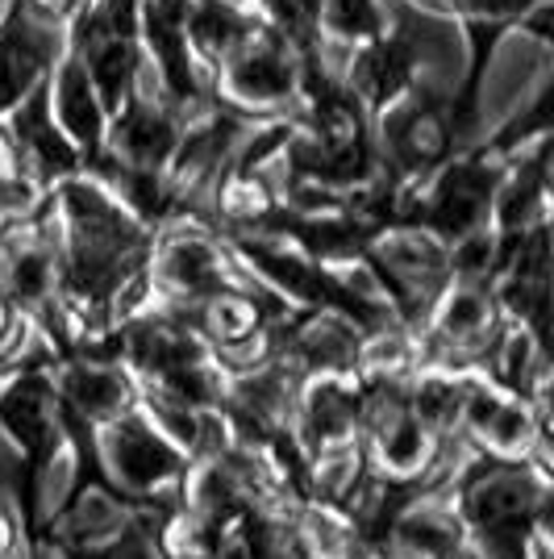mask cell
Instances as JSON below:
<instances>
[{
	"mask_svg": "<svg viewBox=\"0 0 554 559\" xmlns=\"http://www.w3.org/2000/svg\"><path fill=\"white\" fill-rule=\"evenodd\" d=\"M188 464L192 460L184 451L162 439L134 405L93 426V476L125 501H155L162 510H176Z\"/></svg>",
	"mask_w": 554,
	"mask_h": 559,
	"instance_id": "1",
	"label": "cell"
},
{
	"mask_svg": "<svg viewBox=\"0 0 554 559\" xmlns=\"http://www.w3.org/2000/svg\"><path fill=\"white\" fill-rule=\"evenodd\" d=\"M455 506L467 531H487V526H533L546 518L551 506V480L546 464L533 460H501V455H480L462 472L455 485Z\"/></svg>",
	"mask_w": 554,
	"mask_h": 559,
	"instance_id": "2",
	"label": "cell"
},
{
	"mask_svg": "<svg viewBox=\"0 0 554 559\" xmlns=\"http://www.w3.org/2000/svg\"><path fill=\"white\" fill-rule=\"evenodd\" d=\"M47 376L63 414L80 418L84 426H100V421L117 418L121 409H130L134 389H138L134 372L109 355H71Z\"/></svg>",
	"mask_w": 554,
	"mask_h": 559,
	"instance_id": "3",
	"label": "cell"
},
{
	"mask_svg": "<svg viewBox=\"0 0 554 559\" xmlns=\"http://www.w3.org/2000/svg\"><path fill=\"white\" fill-rule=\"evenodd\" d=\"M496 171L487 164H450L442 171L430 197L421 201V210L409 213V226H425L430 234H438L442 242H455L462 234L484 230L487 213H492V197H496Z\"/></svg>",
	"mask_w": 554,
	"mask_h": 559,
	"instance_id": "4",
	"label": "cell"
},
{
	"mask_svg": "<svg viewBox=\"0 0 554 559\" xmlns=\"http://www.w3.org/2000/svg\"><path fill=\"white\" fill-rule=\"evenodd\" d=\"M459 139L455 130V114L450 105H442L438 96L421 93L409 105L393 109L388 117V151H393V164L400 171H413L425 176L438 164H446L450 146Z\"/></svg>",
	"mask_w": 554,
	"mask_h": 559,
	"instance_id": "5",
	"label": "cell"
},
{
	"mask_svg": "<svg viewBox=\"0 0 554 559\" xmlns=\"http://www.w3.org/2000/svg\"><path fill=\"white\" fill-rule=\"evenodd\" d=\"M130 513H134V506L93 476L71 492V501L59 510V518L38 535L59 538L71 556H88V551H100L105 543H113L130 526Z\"/></svg>",
	"mask_w": 554,
	"mask_h": 559,
	"instance_id": "6",
	"label": "cell"
},
{
	"mask_svg": "<svg viewBox=\"0 0 554 559\" xmlns=\"http://www.w3.org/2000/svg\"><path fill=\"white\" fill-rule=\"evenodd\" d=\"M50 55H55L50 29L34 17V9L17 4L13 17L0 29V114L13 109L34 88V80L50 63Z\"/></svg>",
	"mask_w": 554,
	"mask_h": 559,
	"instance_id": "7",
	"label": "cell"
},
{
	"mask_svg": "<svg viewBox=\"0 0 554 559\" xmlns=\"http://www.w3.org/2000/svg\"><path fill=\"white\" fill-rule=\"evenodd\" d=\"M17 142L47 176H68L80 164V151L71 146V139L63 130H55L47 88H38L29 100H22V109H17Z\"/></svg>",
	"mask_w": 554,
	"mask_h": 559,
	"instance_id": "8",
	"label": "cell"
},
{
	"mask_svg": "<svg viewBox=\"0 0 554 559\" xmlns=\"http://www.w3.org/2000/svg\"><path fill=\"white\" fill-rule=\"evenodd\" d=\"M59 117H63V134L71 139L75 151H100V134H105V105L93 88V75L84 63H68L63 80H59Z\"/></svg>",
	"mask_w": 554,
	"mask_h": 559,
	"instance_id": "9",
	"label": "cell"
},
{
	"mask_svg": "<svg viewBox=\"0 0 554 559\" xmlns=\"http://www.w3.org/2000/svg\"><path fill=\"white\" fill-rule=\"evenodd\" d=\"M409 75H413V50H409V43L375 38L363 50L359 68H354V88L368 96L371 105H393L396 96L405 93Z\"/></svg>",
	"mask_w": 554,
	"mask_h": 559,
	"instance_id": "10",
	"label": "cell"
},
{
	"mask_svg": "<svg viewBox=\"0 0 554 559\" xmlns=\"http://www.w3.org/2000/svg\"><path fill=\"white\" fill-rule=\"evenodd\" d=\"M146 29H150V47L162 59V71L171 80V88L180 96L192 93V75H188L184 38H188V0H146Z\"/></svg>",
	"mask_w": 554,
	"mask_h": 559,
	"instance_id": "11",
	"label": "cell"
},
{
	"mask_svg": "<svg viewBox=\"0 0 554 559\" xmlns=\"http://www.w3.org/2000/svg\"><path fill=\"white\" fill-rule=\"evenodd\" d=\"M117 151L125 155L130 167L159 171L176 155V130L155 109H130V114L121 117V126H117Z\"/></svg>",
	"mask_w": 554,
	"mask_h": 559,
	"instance_id": "12",
	"label": "cell"
},
{
	"mask_svg": "<svg viewBox=\"0 0 554 559\" xmlns=\"http://www.w3.org/2000/svg\"><path fill=\"white\" fill-rule=\"evenodd\" d=\"M230 84L233 93L251 96V100H276L292 88V68L276 47H258L246 59H238Z\"/></svg>",
	"mask_w": 554,
	"mask_h": 559,
	"instance_id": "13",
	"label": "cell"
},
{
	"mask_svg": "<svg viewBox=\"0 0 554 559\" xmlns=\"http://www.w3.org/2000/svg\"><path fill=\"white\" fill-rule=\"evenodd\" d=\"M188 25H192V34L213 50H230L233 43L246 34V25H242V17L230 9V0H208L196 17L188 13Z\"/></svg>",
	"mask_w": 554,
	"mask_h": 559,
	"instance_id": "14",
	"label": "cell"
},
{
	"mask_svg": "<svg viewBox=\"0 0 554 559\" xmlns=\"http://www.w3.org/2000/svg\"><path fill=\"white\" fill-rule=\"evenodd\" d=\"M325 22L334 25L342 38H375L380 34V13L371 0H329Z\"/></svg>",
	"mask_w": 554,
	"mask_h": 559,
	"instance_id": "15",
	"label": "cell"
},
{
	"mask_svg": "<svg viewBox=\"0 0 554 559\" xmlns=\"http://www.w3.org/2000/svg\"><path fill=\"white\" fill-rule=\"evenodd\" d=\"M25 559H75V556H71V551L63 547V543H59V538L38 535L34 543H29V556H25Z\"/></svg>",
	"mask_w": 554,
	"mask_h": 559,
	"instance_id": "16",
	"label": "cell"
},
{
	"mask_svg": "<svg viewBox=\"0 0 554 559\" xmlns=\"http://www.w3.org/2000/svg\"><path fill=\"white\" fill-rule=\"evenodd\" d=\"M446 559H480V556H475V547H471V543H462V547H455Z\"/></svg>",
	"mask_w": 554,
	"mask_h": 559,
	"instance_id": "17",
	"label": "cell"
}]
</instances>
